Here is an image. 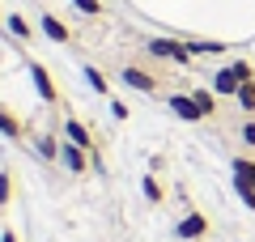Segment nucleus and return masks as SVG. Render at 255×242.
Wrapping results in <instances>:
<instances>
[{
  "label": "nucleus",
  "mask_w": 255,
  "mask_h": 242,
  "mask_svg": "<svg viewBox=\"0 0 255 242\" xmlns=\"http://www.w3.org/2000/svg\"><path fill=\"white\" fill-rule=\"evenodd\" d=\"M243 81H255V72H251V64H247V60H234V64H226V68L213 72V94L234 98V94L243 90Z\"/></svg>",
  "instance_id": "f257e3e1"
},
{
  "label": "nucleus",
  "mask_w": 255,
  "mask_h": 242,
  "mask_svg": "<svg viewBox=\"0 0 255 242\" xmlns=\"http://www.w3.org/2000/svg\"><path fill=\"white\" fill-rule=\"evenodd\" d=\"M149 55H157V60H170V64H191V51L187 43H179V38H149Z\"/></svg>",
  "instance_id": "f03ea898"
},
{
  "label": "nucleus",
  "mask_w": 255,
  "mask_h": 242,
  "mask_svg": "<svg viewBox=\"0 0 255 242\" xmlns=\"http://www.w3.org/2000/svg\"><path fill=\"white\" fill-rule=\"evenodd\" d=\"M60 161H64V170H68V174H85V170H90V153H85L81 144H73V140L60 144Z\"/></svg>",
  "instance_id": "7ed1b4c3"
},
{
  "label": "nucleus",
  "mask_w": 255,
  "mask_h": 242,
  "mask_svg": "<svg viewBox=\"0 0 255 242\" xmlns=\"http://www.w3.org/2000/svg\"><path fill=\"white\" fill-rule=\"evenodd\" d=\"M174 234L187 238V242H191V238H209V217H204V213H187L179 225H174Z\"/></svg>",
  "instance_id": "20e7f679"
},
{
  "label": "nucleus",
  "mask_w": 255,
  "mask_h": 242,
  "mask_svg": "<svg viewBox=\"0 0 255 242\" xmlns=\"http://www.w3.org/2000/svg\"><path fill=\"white\" fill-rule=\"evenodd\" d=\"M166 102H170V111H174L179 119H187V123H200V119H204V111L196 107V98H191V94H170Z\"/></svg>",
  "instance_id": "39448f33"
},
{
  "label": "nucleus",
  "mask_w": 255,
  "mask_h": 242,
  "mask_svg": "<svg viewBox=\"0 0 255 242\" xmlns=\"http://www.w3.org/2000/svg\"><path fill=\"white\" fill-rule=\"evenodd\" d=\"M30 81H34V90H38L43 102H55V81H51V72L43 64H30Z\"/></svg>",
  "instance_id": "423d86ee"
},
{
  "label": "nucleus",
  "mask_w": 255,
  "mask_h": 242,
  "mask_svg": "<svg viewBox=\"0 0 255 242\" xmlns=\"http://www.w3.org/2000/svg\"><path fill=\"white\" fill-rule=\"evenodd\" d=\"M64 140H73V144H81L85 153L94 149V136H90V127H85L81 119H64Z\"/></svg>",
  "instance_id": "0eeeda50"
},
{
  "label": "nucleus",
  "mask_w": 255,
  "mask_h": 242,
  "mask_svg": "<svg viewBox=\"0 0 255 242\" xmlns=\"http://www.w3.org/2000/svg\"><path fill=\"white\" fill-rule=\"evenodd\" d=\"M124 81L132 85V90H140V94H153V90H157V81L149 77L145 68H124Z\"/></svg>",
  "instance_id": "6e6552de"
},
{
  "label": "nucleus",
  "mask_w": 255,
  "mask_h": 242,
  "mask_svg": "<svg viewBox=\"0 0 255 242\" xmlns=\"http://www.w3.org/2000/svg\"><path fill=\"white\" fill-rule=\"evenodd\" d=\"M43 34L51 38V43H68V26H64L60 17H51V13H43Z\"/></svg>",
  "instance_id": "1a4fd4ad"
},
{
  "label": "nucleus",
  "mask_w": 255,
  "mask_h": 242,
  "mask_svg": "<svg viewBox=\"0 0 255 242\" xmlns=\"http://www.w3.org/2000/svg\"><path fill=\"white\" fill-rule=\"evenodd\" d=\"M230 170H234V179H243L247 187H255V161L251 157H234V161H230Z\"/></svg>",
  "instance_id": "9d476101"
},
{
  "label": "nucleus",
  "mask_w": 255,
  "mask_h": 242,
  "mask_svg": "<svg viewBox=\"0 0 255 242\" xmlns=\"http://www.w3.org/2000/svg\"><path fill=\"white\" fill-rule=\"evenodd\" d=\"M0 136H9V140H17V136H21V123H17V115H9L4 107H0Z\"/></svg>",
  "instance_id": "9b49d317"
},
{
  "label": "nucleus",
  "mask_w": 255,
  "mask_h": 242,
  "mask_svg": "<svg viewBox=\"0 0 255 242\" xmlns=\"http://www.w3.org/2000/svg\"><path fill=\"white\" fill-rule=\"evenodd\" d=\"M191 98H196V107L204 111V119L217 115V98H213V90H191Z\"/></svg>",
  "instance_id": "f8f14e48"
},
{
  "label": "nucleus",
  "mask_w": 255,
  "mask_h": 242,
  "mask_svg": "<svg viewBox=\"0 0 255 242\" xmlns=\"http://www.w3.org/2000/svg\"><path fill=\"white\" fill-rule=\"evenodd\" d=\"M234 98H238V107H243V111H251V115H255V81H243V90H238Z\"/></svg>",
  "instance_id": "ddd939ff"
},
{
  "label": "nucleus",
  "mask_w": 255,
  "mask_h": 242,
  "mask_svg": "<svg viewBox=\"0 0 255 242\" xmlns=\"http://www.w3.org/2000/svg\"><path fill=\"white\" fill-rule=\"evenodd\" d=\"M140 191H145L149 204H162V183L153 179V174H145V183H140Z\"/></svg>",
  "instance_id": "4468645a"
},
{
  "label": "nucleus",
  "mask_w": 255,
  "mask_h": 242,
  "mask_svg": "<svg viewBox=\"0 0 255 242\" xmlns=\"http://www.w3.org/2000/svg\"><path fill=\"white\" fill-rule=\"evenodd\" d=\"M4 26H9V30H13V34H17V38H21V43H26V38H30V21H26V17H21V13H9V21H4Z\"/></svg>",
  "instance_id": "2eb2a0df"
},
{
  "label": "nucleus",
  "mask_w": 255,
  "mask_h": 242,
  "mask_svg": "<svg viewBox=\"0 0 255 242\" xmlns=\"http://www.w3.org/2000/svg\"><path fill=\"white\" fill-rule=\"evenodd\" d=\"M85 81H90V90H94V94H107V77H102L94 64H85Z\"/></svg>",
  "instance_id": "dca6fc26"
},
{
  "label": "nucleus",
  "mask_w": 255,
  "mask_h": 242,
  "mask_svg": "<svg viewBox=\"0 0 255 242\" xmlns=\"http://www.w3.org/2000/svg\"><path fill=\"white\" fill-rule=\"evenodd\" d=\"M191 55H221L226 51V43H187Z\"/></svg>",
  "instance_id": "f3484780"
},
{
  "label": "nucleus",
  "mask_w": 255,
  "mask_h": 242,
  "mask_svg": "<svg viewBox=\"0 0 255 242\" xmlns=\"http://www.w3.org/2000/svg\"><path fill=\"white\" fill-rule=\"evenodd\" d=\"M234 196H238V200H243V204H247V208L255 213V187H247L243 179H234Z\"/></svg>",
  "instance_id": "a211bd4d"
},
{
  "label": "nucleus",
  "mask_w": 255,
  "mask_h": 242,
  "mask_svg": "<svg viewBox=\"0 0 255 242\" xmlns=\"http://www.w3.org/2000/svg\"><path fill=\"white\" fill-rule=\"evenodd\" d=\"M73 4L85 13V17H98V13H102V0H73Z\"/></svg>",
  "instance_id": "6ab92c4d"
},
{
  "label": "nucleus",
  "mask_w": 255,
  "mask_h": 242,
  "mask_svg": "<svg viewBox=\"0 0 255 242\" xmlns=\"http://www.w3.org/2000/svg\"><path fill=\"white\" fill-rule=\"evenodd\" d=\"M38 153H43V157L51 161V157H60V144H55L51 136H43V140H38Z\"/></svg>",
  "instance_id": "aec40b11"
},
{
  "label": "nucleus",
  "mask_w": 255,
  "mask_h": 242,
  "mask_svg": "<svg viewBox=\"0 0 255 242\" xmlns=\"http://www.w3.org/2000/svg\"><path fill=\"white\" fill-rule=\"evenodd\" d=\"M4 204H9V174L0 170V208H4Z\"/></svg>",
  "instance_id": "412c9836"
},
{
  "label": "nucleus",
  "mask_w": 255,
  "mask_h": 242,
  "mask_svg": "<svg viewBox=\"0 0 255 242\" xmlns=\"http://www.w3.org/2000/svg\"><path fill=\"white\" fill-rule=\"evenodd\" d=\"M243 140L255 144V119H247V123H243Z\"/></svg>",
  "instance_id": "4be33fe9"
},
{
  "label": "nucleus",
  "mask_w": 255,
  "mask_h": 242,
  "mask_svg": "<svg viewBox=\"0 0 255 242\" xmlns=\"http://www.w3.org/2000/svg\"><path fill=\"white\" fill-rule=\"evenodd\" d=\"M0 242H17V234H13V230H4V234H0Z\"/></svg>",
  "instance_id": "5701e85b"
}]
</instances>
